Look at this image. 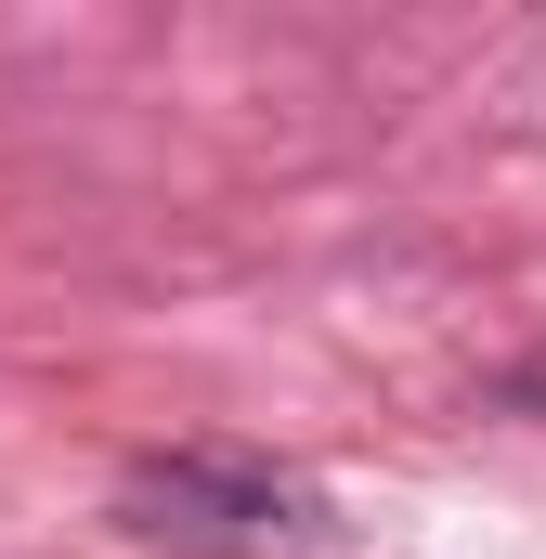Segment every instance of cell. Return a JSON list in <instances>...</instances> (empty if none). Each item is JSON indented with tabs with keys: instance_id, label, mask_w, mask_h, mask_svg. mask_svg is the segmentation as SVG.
Returning <instances> with one entry per match:
<instances>
[{
	"instance_id": "1",
	"label": "cell",
	"mask_w": 546,
	"mask_h": 559,
	"mask_svg": "<svg viewBox=\"0 0 546 559\" xmlns=\"http://www.w3.org/2000/svg\"><path fill=\"white\" fill-rule=\"evenodd\" d=\"M131 534L195 559H299L325 534V495L299 468H261V455H143L131 468Z\"/></svg>"
}]
</instances>
